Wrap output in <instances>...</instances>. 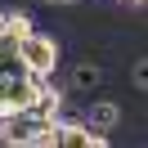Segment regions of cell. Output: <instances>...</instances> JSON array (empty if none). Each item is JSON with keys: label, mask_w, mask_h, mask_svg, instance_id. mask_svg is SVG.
<instances>
[{"label": "cell", "mask_w": 148, "mask_h": 148, "mask_svg": "<svg viewBox=\"0 0 148 148\" xmlns=\"http://www.w3.org/2000/svg\"><path fill=\"white\" fill-rule=\"evenodd\" d=\"M0 32H5V9H0Z\"/></svg>", "instance_id": "cell-8"}, {"label": "cell", "mask_w": 148, "mask_h": 148, "mask_svg": "<svg viewBox=\"0 0 148 148\" xmlns=\"http://www.w3.org/2000/svg\"><path fill=\"white\" fill-rule=\"evenodd\" d=\"M49 5H81V0H49Z\"/></svg>", "instance_id": "cell-6"}, {"label": "cell", "mask_w": 148, "mask_h": 148, "mask_svg": "<svg viewBox=\"0 0 148 148\" xmlns=\"http://www.w3.org/2000/svg\"><path fill=\"white\" fill-rule=\"evenodd\" d=\"M135 90H148V63L135 58Z\"/></svg>", "instance_id": "cell-5"}, {"label": "cell", "mask_w": 148, "mask_h": 148, "mask_svg": "<svg viewBox=\"0 0 148 148\" xmlns=\"http://www.w3.org/2000/svg\"><path fill=\"white\" fill-rule=\"evenodd\" d=\"M27 32H36V18H32L27 9H5V36L23 40Z\"/></svg>", "instance_id": "cell-4"}, {"label": "cell", "mask_w": 148, "mask_h": 148, "mask_svg": "<svg viewBox=\"0 0 148 148\" xmlns=\"http://www.w3.org/2000/svg\"><path fill=\"white\" fill-rule=\"evenodd\" d=\"M58 40L54 36H45V32H27V36L18 40V58H23V67L27 72H36V76H54L58 72Z\"/></svg>", "instance_id": "cell-1"}, {"label": "cell", "mask_w": 148, "mask_h": 148, "mask_svg": "<svg viewBox=\"0 0 148 148\" xmlns=\"http://www.w3.org/2000/svg\"><path fill=\"white\" fill-rule=\"evenodd\" d=\"M121 5H144V0H121Z\"/></svg>", "instance_id": "cell-7"}, {"label": "cell", "mask_w": 148, "mask_h": 148, "mask_svg": "<svg viewBox=\"0 0 148 148\" xmlns=\"http://www.w3.org/2000/svg\"><path fill=\"white\" fill-rule=\"evenodd\" d=\"M121 117H126V112H121L117 99H90V103H85V112H81L85 126H90V130H103V135H108V130H117Z\"/></svg>", "instance_id": "cell-3"}, {"label": "cell", "mask_w": 148, "mask_h": 148, "mask_svg": "<svg viewBox=\"0 0 148 148\" xmlns=\"http://www.w3.org/2000/svg\"><path fill=\"white\" fill-rule=\"evenodd\" d=\"M99 85H103V67L94 63V58H76V63L67 67V81H63L67 94H94Z\"/></svg>", "instance_id": "cell-2"}]
</instances>
